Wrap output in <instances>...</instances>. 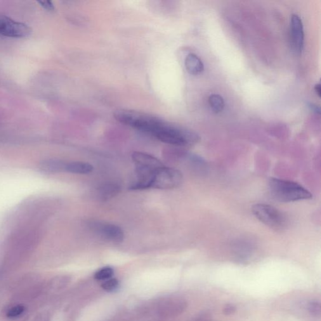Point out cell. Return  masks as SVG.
I'll list each match as a JSON object with an SVG mask.
<instances>
[{
    "instance_id": "1",
    "label": "cell",
    "mask_w": 321,
    "mask_h": 321,
    "mask_svg": "<svg viewBox=\"0 0 321 321\" xmlns=\"http://www.w3.org/2000/svg\"><path fill=\"white\" fill-rule=\"evenodd\" d=\"M114 116L122 124L150 134L161 142L169 145L190 146L199 142L200 139L194 131L146 113L122 109L115 112Z\"/></svg>"
},
{
    "instance_id": "2",
    "label": "cell",
    "mask_w": 321,
    "mask_h": 321,
    "mask_svg": "<svg viewBox=\"0 0 321 321\" xmlns=\"http://www.w3.org/2000/svg\"><path fill=\"white\" fill-rule=\"evenodd\" d=\"M268 190L272 197L278 202L290 203L312 199L313 195L308 189L294 181L279 178H271Z\"/></svg>"
},
{
    "instance_id": "3",
    "label": "cell",
    "mask_w": 321,
    "mask_h": 321,
    "mask_svg": "<svg viewBox=\"0 0 321 321\" xmlns=\"http://www.w3.org/2000/svg\"><path fill=\"white\" fill-rule=\"evenodd\" d=\"M252 210L254 216L268 227L275 230H282L286 227V216L276 208L261 204L254 205Z\"/></svg>"
},
{
    "instance_id": "4",
    "label": "cell",
    "mask_w": 321,
    "mask_h": 321,
    "mask_svg": "<svg viewBox=\"0 0 321 321\" xmlns=\"http://www.w3.org/2000/svg\"><path fill=\"white\" fill-rule=\"evenodd\" d=\"M183 180L182 173L172 167H162L155 172L152 188L170 190L179 187Z\"/></svg>"
},
{
    "instance_id": "5",
    "label": "cell",
    "mask_w": 321,
    "mask_h": 321,
    "mask_svg": "<svg viewBox=\"0 0 321 321\" xmlns=\"http://www.w3.org/2000/svg\"><path fill=\"white\" fill-rule=\"evenodd\" d=\"M32 32L29 26L16 22L6 15H0V35L1 36L21 39L29 37Z\"/></svg>"
},
{
    "instance_id": "6",
    "label": "cell",
    "mask_w": 321,
    "mask_h": 321,
    "mask_svg": "<svg viewBox=\"0 0 321 321\" xmlns=\"http://www.w3.org/2000/svg\"><path fill=\"white\" fill-rule=\"evenodd\" d=\"M91 228L96 231L101 237L107 240L115 243L122 242L124 240L123 230L114 224L104 223H93Z\"/></svg>"
},
{
    "instance_id": "7",
    "label": "cell",
    "mask_w": 321,
    "mask_h": 321,
    "mask_svg": "<svg viewBox=\"0 0 321 321\" xmlns=\"http://www.w3.org/2000/svg\"><path fill=\"white\" fill-rule=\"evenodd\" d=\"M290 30L295 51L297 53H301L303 49L304 36L303 22L298 15L292 16Z\"/></svg>"
},
{
    "instance_id": "8",
    "label": "cell",
    "mask_w": 321,
    "mask_h": 321,
    "mask_svg": "<svg viewBox=\"0 0 321 321\" xmlns=\"http://www.w3.org/2000/svg\"><path fill=\"white\" fill-rule=\"evenodd\" d=\"M132 158L136 167L158 170L164 166L160 160L147 153L134 152Z\"/></svg>"
},
{
    "instance_id": "9",
    "label": "cell",
    "mask_w": 321,
    "mask_h": 321,
    "mask_svg": "<svg viewBox=\"0 0 321 321\" xmlns=\"http://www.w3.org/2000/svg\"><path fill=\"white\" fill-rule=\"evenodd\" d=\"M185 67L187 71L192 75L200 74L204 70L202 61L194 54H190L186 56Z\"/></svg>"
},
{
    "instance_id": "10",
    "label": "cell",
    "mask_w": 321,
    "mask_h": 321,
    "mask_svg": "<svg viewBox=\"0 0 321 321\" xmlns=\"http://www.w3.org/2000/svg\"><path fill=\"white\" fill-rule=\"evenodd\" d=\"M120 187L118 184L114 183H106L99 188L98 197L99 199L106 201L110 199L119 193Z\"/></svg>"
},
{
    "instance_id": "11",
    "label": "cell",
    "mask_w": 321,
    "mask_h": 321,
    "mask_svg": "<svg viewBox=\"0 0 321 321\" xmlns=\"http://www.w3.org/2000/svg\"><path fill=\"white\" fill-rule=\"evenodd\" d=\"M94 167L87 162L75 161L66 164L65 171L74 174H86L91 173Z\"/></svg>"
},
{
    "instance_id": "12",
    "label": "cell",
    "mask_w": 321,
    "mask_h": 321,
    "mask_svg": "<svg viewBox=\"0 0 321 321\" xmlns=\"http://www.w3.org/2000/svg\"><path fill=\"white\" fill-rule=\"evenodd\" d=\"M67 163L62 160H49L45 161L42 165V168L49 172H60L65 171Z\"/></svg>"
},
{
    "instance_id": "13",
    "label": "cell",
    "mask_w": 321,
    "mask_h": 321,
    "mask_svg": "<svg viewBox=\"0 0 321 321\" xmlns=\"http://www.w3.org/2000/svg\"><path fill=\"white\" fill-rule=\"evenodd\" d=\"M209 104L210 107L213 111L215 113H219L222 111L225 107V103L221 96L218 94H212L209 98Z\"/></svg>"
},
{
    "instance_id": "14",
    "label": "cell",
    "mask_w": 321,
    "mask_h": 321,
    "mask_svg": "<svg viewBox=\"0 0 321 321\" xmlns=\"http://www.w3.org/2000/svg\"><path fill=\"white\" fill-rule=\"evenodd\" d=\"M113 275H114V269L110 267H105L97 271L94 274V278L98 280L105 281L112 278Z\"/></svg>"
},
{
    "instance_id": "15",
    "label": "cell",
    "mask_w": 321,
    "mask_h": 321,
    "mask_svg": "<svg viewBox=\"0 0 321 321\" xmlns=\"http://www.w3.org/2000/svg\"><path fill=\"white\" fill-rule=\"evenodd\" d=\"M25 307L21 304L12 307L7 311L6 316L9 319H16L22 316L25 312Z\"/></svg>"
},
{
    "instance_id": "16",
    "label": "cell",
    "mask_w": 321,
    "mask_h": 321,
    "mask_svg": "<svg viewBox=\"0 0 321 321\" xmlns=\"http://www.w3.org/2000/svg\"><path fill=\"white\" fill-rule=\"evenodd\" d=\"M119 285V281L116 278H110L109 279L104 281L101 286L106 291L112 292L117 289Z\"/></svg>"
},
{
    "instance_id": "17",
    "label": "cell",
    "mask_w": 321,
    "mask_h": 321,
    "mask_svg": "<svg viewBox=\"0 0 321 321\" xmlns=\"http://www.w3.org/2000/svg\"><path fill=\"white\" fill-rule=\"evenodd\" d=\"M308 309L311 315L320 316L321 313V307L320 303L316 301L309 302L308 304Z\"/></svg>"
},
{
    "instance_id": "18",
    "label": "cell",
    "mask_w": 321,
    "mask_h": 321,
    "mask_svg": "<svg viewBox=\"0 0 321 321\" xmlns=\"http://www.w3.org/2000/svg\"><path fill=\"white\" fill-rule=\"evenodd\" d=\"M39 3L47 11H53L54 9V6L53 3L50 1H39Z\"/></svg>"
},
{
    "instance_id": "19",
    "label": "cell",
    "mask_w": 321,
    "mask_h": 321,
    "mask_svg": "<svg viewBox=\"0 0 321 321\" xmlns=\"http://www.w3.org/2000/svg\"><path fill=\"white\" fill-rule=\"evenodd\" d=\"M309 106V107L311 108V109L313 110V111L315 112L316 113H318V114H320V107H318L317 106L314 105H313V104H310Z\"/></svg>"
},
{
    "instance_id": "20",
    "label": "cell",
    "mask_w": 321,
    "mask_h": 321,
    "mask_svg": "<svg viewBox=\"0 0 321 321\" xmlns=\"http://www.w3.org/2000/svg\"><path fill=\"white\" fill-rule=\"evenodd\" d=\"M315 91L316 94H318V96L319 97H321V85L320 84H317L315 86Z\"/></svg>"
},
{
    "instance_id": "21",
    "label": "cell",
    "mask_w": 321,
    "mask_h": 321,
    "mask_svg": "<svg viewBox=\"0 0 321 321\" xmlns=\"http://www.w3.org/2000/svg\"><path fill=\"white\" fill-rule=\"evenodd\" d=\"M232 311H235V308L234 307L230 306L226 307V313H231L232 312Z\"/></svg>"
}]
</instances>
